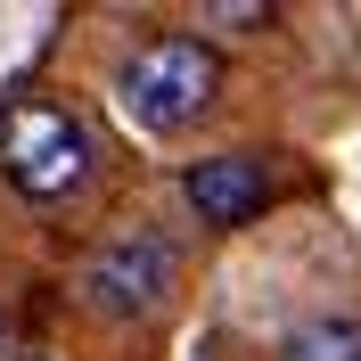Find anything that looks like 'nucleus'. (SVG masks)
Returning a JSON list of instances; mask_svg holds the SVG:
<instances>
[{"instance_id": "2", "label": "nucleus", "mask_w": 361, "mask_h": 361, "mask_svg": "<svg viewBox=\"0 0 361 361\" xmlns=\"http://www.w3.org/2000/svg\"><path fill=\"white\" fill-rule=\"evenodd\" d=\"M0 173L33 205H66L99 180V132L58 99H17L0 123Z\"/></svg>"}, {"instance_id": "3", "label": "nucleus", "mask_w": 361, "mask_h": 361, "mask_svg": "<svg viewBox=\"0 0 361 361\" xmlns=\"http://www.w3.org/2000/svg\"><path fill=\"white\" fill-rule=\"evenodd\" d=\"M173 271H180V263H173V238L148 230V222H132V230H107V238L82 255L74 295H82V312L132 329V320H148L164 295H173Z\"/></svg>"}, {"instance_id": "7", "label": "nucleus", "mask_w": 361, "mask_h": 361, "mask_svg": "<svg viewBox=\"0 0 361 361\" xmlns=\"http://www.w3.org/2000/svg\"><path fill=\"white\" fill-rule=\"evenodd\" d=\"M8 361H49V353H8Z\"/></svg>"}, {"instance_id": "5", "label": "nucleus", "mask_w": 361, "mask_h": 361, "mask_svg": "<svg viewBox=\"0 0 361 361\" xmlns=\"http://www.w3.org/2000/svg\"><path fill=\"white\" fill-rule=\"evenodd\" d=\"M279 361H361V320H304L288 329Z\"/></svg>"}, {"instance_id": "8", "label": "nucleus", "mask_w": 361, "mask_h": 361, "mask_svg": "<svg viewBox=\"0 0 361 361\" xmlns=\"http://www.w3.org/2000/svg\"><path fill=\"white\" fill-rule=\"evenodd\" d=\"M0 345H8V320H0Z\"/></svg>"}, {"instance_id": "1", "label": "nucleus", "mask_w": 361, "mask_h": 361, "mask_svg": "<svg viewBox=\"0 0 361 361\" xmlns=\"http://www.w3.org/2000/svg\"><path fill=\"white\" fill-rule=\"evenodd\" d=\"M214 90H222V58L197 33H157L115 66V107L132 115V132H157V140L189 132L214 107Z\"/></svg>"}, {"instance_id": "6", "label": "nucleus", "mask_w": 361, "mask_h": 361, "mask_svg": "<svg viewBox=\"0 0 361 361\" xmlns=\"http://www.w3.org/2000/svg\"><path fill=\"white\" fill-rule=\"evenodd\" d=\"M214 25H230V33H255V25H271V8H205Z\"/></svg>"}, {"instance_id": "4", "label": "nucleus", "mask_w": 361, "mask_h": 361, "mask_svg": "<svg viewBox=\"0 0 361 361\" xmlns=\"http://www.w3.org/2000/svg\"><path fill=\"white\" fill-rule=\"evenodd\" d=\"M180 205L205 230H247L271 205V157L263 148H214V157L180 164Z\"/></svg>"}]
</instances>
